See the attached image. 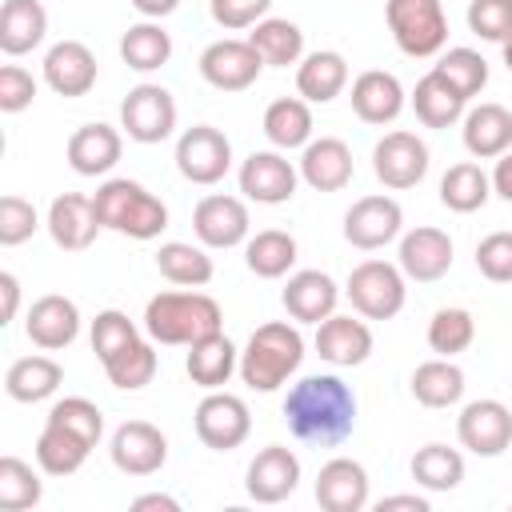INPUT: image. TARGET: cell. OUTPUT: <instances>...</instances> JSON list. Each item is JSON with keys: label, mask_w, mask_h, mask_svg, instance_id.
Instances as JSON below:
<instances>
[{"label": "cell", "mask_w": 512, "mask_h": 512, "mask_svg": "<svg viewBox=\"0 0 512 512\" xmlns=\"http://www.w3.org/2000/svg\"><path fill=\"white\" fill-rule=\"evenodd\" d=\"M140 332H136V324L128 320V312H120V308H104V312H96V320H92V352H96V360L104 364L108 356H116L124 344H132Z\"/></svg>", "instance_id": "48"}, {"label": "cell", "mask_w": 512, "mask_h": 512, "mask_svg": "<svg viewBox=\"0 0 512 512\" xmlns=\"http://www.w3.org/2000/svg\"><path fill=\"white\" fill-rule=\"evenodd\" d=\"M456 436L472 456H500L512 444V408L504 400H472L456 416Z\"/></svg>", "instance_id": "12"}, {"label": "cell", "mask_w": 512, "mask_h": 512, "mask_svg": "<svg viewBox=\"0 0 512 512\" xmlns=\"http://www.w3.org/2000/svg\"><path fill=\"white\" fill-rule=\"evenodd\" d=\"M464 100H472L476 92H484L488 84V60L476 52V48H444L432 64Z\"/></svg>", "instance_id": "45"}, {"label": "cell", "mask_w": 512, "mask_h": 512, "mask_svg": "<svg viewBox=\"0 0 512 512\" xmlns=\"http://www.w3.org/2000/svg\"><path fill=\"white\" fill-rule=\"evenodd\" d=\"M376 508H380V512H396V508H408V512H428V500H424V496H416V492H396V496H384Z\"/></svg>", "instance_id": "56"}, {"label": "cell", "mask_w": 512, "mask_h": 512, "mask_svg": "<svg viewBox=\"0 0 512 512\" xmlns=\"http://www.w3.org/2000/svg\"><path fill=\"white\" fill-rule=\"evenodd\" d=\"M372 172L392 192L416 188L428 176V144L416 132L396 128V132H388V136L376 140V148H372Z\"/></svg>", "instance_id": "10"}, {"label": "cell", "mask_w": 512, "mask_h": 512, "mask_svg": "<svg viewBox=\"0 0 512 512\" xmlns=\"http://www.w3.org/2000/svg\"><path fill=\"white\" fill-rule=\"evenodd\" d=\"M300 180L316 192H340L352 180V148L340 136L308 140L300 152Z\"/></svg>", "instance_id": "27"}, {"label": "cell", "mask_w": 512, "mask_h": 512, "mask_svg": "<svg viewBox=\"0 0 512 512\" xmlns=\"http://www.w3.org/2000/svg\"><path fill=\"white\" fill-rule=\"evenodd\" d=\"M312 344H316L320 360H328L336 368H356V364H364L372 356V328L364 320H356V316L332 312L328 320L316 324V340Z\"/></svg>", "instance_id": "23"}, {"label": "cell", "mask_w": 512, "mask_h": 512, "mask_svg": "<svg viewBox=\"0 0 512 512\" xmlns=\"http://www.w3.org/2000/svg\"><path fill=\"white\" fill-rule=\"evenodd\" d=\"M404 232V208L392 196H360L344 212V240L360 252H376Z\"/></svg>", "instance_id": "13"}, {"label": "cell", "mask_w": 512, "mask_h": 512, "mask_svg": "<svg viewBox=\"0 0 512 512\" xmlns=\"http://www.w3.org/2000/svg\"><path fill=\"white\" fill-rule=\"evenodd\" d=\"M156 268L168 284L180 288H204L212 280V256L204 244H184V240H168L156 248Z\"/></svg>", "instance_id": "37"}, {"label": "cell", "mask_w": 512, "mask_h": 512, "mask_svg": "<svg viewBox=\"0 0 512 512\" xmlns=\"http://www.w3.org/2000/svg\"><path fill=\"white\" fill-rule=\"evenodd\" d=\"M248 204L240 196H224V192H212L196 204L192 212V232L204 248H236L248 240Z\"/></svg>", "instance_id": "17"}, {"label": "cell", "mask_w": 512, "mask_h": 512, "mask_svg": "<svg viewBox=\"0 0 512 512\" xmlns=\"http://www.w3.org/2000/svg\"><path fill=\"white\" fill-rule=\"evenodd\" d=\"M156 340L148 336H136L132 344H124L116 356H108L104 360V372H108V380H112V388H120V392H136V388H144V384H152V376H156V348H152Z\"/></svg>", "instance_id": "43"}, {"label": "cell", "mask_w": 512, "mask_h": 512, "mask_svg": "<svg viewBox=\"0 0 512 512\" xmlns=\"http://www.w3.org/2000/svg\"><path fill=\"white\" fill-rule=\"evenodd\" d=\"M60 384H64V368L52 356H20L4 372V392L16 404H40V400L56 396Z\"/></svg>", "instance_id": "33"}, {"label": "cell", "mask_w": 512, "mask_h": 512, "mask_svg": "<svg viewBox=\"0 0 512 512\" xmlns=\"http://www.w3.org/2000/svg\"><path fill=\"white\" fill-rule=\"evenodd\" d=\"M120 56L136 72H156L172 60V36L160 28V20H140L120 36Z\"/></svg>", "instance_id": "41"}, {"label": "cell", "mask_w": 512, "mask_h": 512, "mask_svg": "<svg viewBox=\"0 0 512 512\" xmlns=\"http://www.w3.org/2000/svg\"><path fill=\"white\" fill-rule=\"evenodd\" d=\"M40 496H44L40 472L20 456H0V508L24 512V508H36Z\"/></svg>", "instance_id": "44"}, {"label": "cell", "mask_w": 512, "mask_h": 512, "mask_svg": "<svg viewBox=\"0 0 512 512\" xmlns=\"http://www.w3.org/2000/svg\"><path fill=\"white\" fill-rule=\"evenodd\" d=\"M316 504L324 512H360L368 508V472L352 456H332L316 472Z\"/></svg>", "instance_id": "21"}, {"label": "cell", "mask_w": 512, "mask_h": 512, "mask_svg": "<svg viewBox=\"0 0 512 512\" xmlns=\"http://www.w3.org/2000/svg\"><path fill=\"white\" fill-rule=\"evenodd\" d=\"M208 8H212V20H216L220 28L240 32V28L260 24V20L268 16L272 0H208Z\"/></svg>", "instance_id": "53"}, {"label": "cell", "mask_w": 512, "mask_h": 512, "mask_svg": "<svg viewBox=\"0 0 512 512\" xmlns=\"http://www.w3.org/2000/svg\"><path fill=\"white\" fill-rule=\"evenodd\" d=\"M24 332L44 352L68 348L80 336V308H76V300L60 296V292H48V296L32 300V308L24 316Z\"/></svg>", "instance_id": "20"}, {"label": "cell", "mask_w": 512, "mask_h": 512, "mask_svg": "<svg viewBox=\"0 0 512 512\" xmlns=\"http://www.w3.org/2000/svg\"><path fill=\"white\" fill-rule=\"evenodd\" d=\"M352 112L364 120V124H392L400 112H404V104H408V96H404V84L392 76V72H384V68H368V72H360L356 80H352Z\"/></svg>", "instance_id": "26"}, {"label": "cell", "mask_w": 512, "mask_h": 512, "mask_svg": "<svg viewBox=\"0 0 512 512\" xmlns=\"http://www.w3.org/2000/svg\"><path fill=\"white\" fill-rule=\"evenodd\" d=\"M44 420L48 424H60V428H68L76 436H84L88 444H100V436H104V412L88 396H64V400H56Z\"/></svg>", "instance_id": "47"}, {"label": "cell", "mask_w": 512, "mask_h": 512, "mask_svg": "<svg viewBox=\"0 0 512 512\" xmlns=\"http://www.w3.org/2000/svg\"><path fill=\"white\" fill-rule=\"evenodd\" d=\"M476 268L492 284H512V232H488L476 244Z\"/></svg>", "instance_id": "51"}, {"label": "cell", "mask_w": 512, "mask_h": 512, "mask_svg": "<svg viewBox=\"0 0 512 512\" xmlns=\"http://www.w3.org/2000/svg\"><path fill=\"white\" fill-rule=\"evenodd\" d=\"M492 196V176L476 160H460L440 176V204L452 212H476Z\"/></svg>", "instance_id": "40"}, {"label": "cell", "mask_w": 512, "mask_h": 512, "mask_svg": "<svg viewBox=\"0 0 512 512\" xmlns=\"http://www.w3.org/2000/svg\"><path fill=\"white\" fill-rule=\"evenodd\" d=\"M192 424H196V436H200L204 448H212V452H232V448H240V444L248 440V432H252V412H248V404H244L240 396H232V392H224V388H212V392L196 404Z\"/></svg>", "instance_id": "8"}, {"label": "cell", "mask_w": 512, "mask_h": 512, "mask_svg": "<svg viewBox=\"0 0 512 512\" xmlns=\"http://www.w3.org/2000/svg\"><path fill=\"white\" fill-rule=\"evenodd\" d=\"M136 512H148V508H160V512H180V500L176 496H164V492H144L132 500Z\"/></svg>", "instance_id": "57"}, {"label": "cell", "mask_w": 512, "mask_h": 512, "mask_svg": "<svg viewBox=\"0 0 512 512\" xmlns=\"http://www.w3.org/2000/svg\"><path fill=\"white\" fill-rule=\"evenodd\" d=\"M108 452H112V464L124 476H152L168 460V436L148 420H124L112 432Z\"/></svg>", "instance_id": "15"}, {"label": "cell", "mask_w": 512, "mask_h": 512, "mask_svg": "<svg viewBox=\"0 0 512 512\" xmlns=\"http://www.w3.org/2000/svg\"><path fill=\"white\" fill-rule=\"evenodd\" d=\"M36 228H40V216H36L32 200H24L16 192L0 196V244L4 248H16V244L32 240Z\"/></svg>", "instance_id": "50"}, {"label": "cell", "mask_w": 512, "mask_h": 512, "mask_svg": "<svg viewBox=\"0 0 512 512\" xmlns=\"http://www.w3.org/2000/svg\"><path fill=\"white\" fill-rule=\"evenodd\" d=\"M264 136L272 148L292 152L312 140V104L304 96H280L264 108Z\"/></svg>", "instance_id": "34"}, {"label": "cell", "mask_w": 512, "mask_h": 512, "mask_svg": "<svg viewBox=\"0 0 512 512\" xmlns=\"http://www.w3.org/2000/svg\"><path fill=\"white\" fill-rule=\"evenodd\" d=\"M44 84L56 96H84L96 84V56L80 40H60L44 52Z\"/></svg>", "instance_id": "24"}, {"label": "cell", "mask_w": 512, "mask_h": 512, "mask_svg": "<svg viewBox=\"0 0 512 512\" xmlns=\"http://www.w3.org/2000/svg\"><path fill=\"white\" fill-rule=\"evenodd\" d=\"M384 20L396 48L412 60L440 56L448 44V16L440 0H384Z\"/></svg>", "instance_id": "5"}, {"label": "cell", "mask_w": 512, "mask_h": 512, "mask_svg": "<svg viewBox=\"0 0 512 512\" xmlns=\"http://www.w3.org/2000/svg\"><path fill=\"white\" fill-rule=\"evenodd\" d=\"M404 272L400 264H388V260H360L352 272H348V284H344V296L352 300V308L364 316V320H392L404 300H408V288H404Z\"/></svg>", "instance_id": "6"}, {"label": "cell", "mask_w": 512, "mask_h": 512, "mask_svg": "<svg viewBox=\"0 0 512 512\" xmlns=\"http://www.w3.org/2000/svg\"><path fill=\"white\" fill-rule=\"evenodd\" d=\"M44 228H48V236H52L56 248H64V252H84V248L96 240V232H100L104 224H100V216H96V200H92V196L64 192V196H56V200L48 204Z\"/></svg>", "instance_id": "19"}, {"label": "cell", "mask_w": 512, "mask_h": 512, "mask_svg": "<svg viewBox=\"0 0 512 512\" xmlns=\"http://www.w3.org/2000/svg\"><path fill=\"white\" fill-rule=\"evenodd\" d=\"M244 264L260 280H280L296 264V236L284 228H264L244 240Z\"/></svg>", "instance_id": "36"}, {"label": "cell", "mask_w": 512, "mask_h": 512, "mask_svg": "<svg viewBox=\"0 0 512 512\" xmlns=\"http://www.w3.org/2000/svg\"><path fill=\"white\" fill-rule=\"evenodd\" d=\"M236 180H240V192L256 204H288L296 196L300 168H292V160H284L280 148H264L240 164Z\"/></svg>", "instance_id": "14"}, {"label": "cell", "mask_w": 512, "mask_h": 512, "mask_svg": "<svg viewBox=\"0 0 512 512\" xmlns=\"http://www.w3.org/2000/svg\"><path fill=\"white\" fill-rule=\"evenodd\" d=\"M124 152V136L112 124H80L68 136V168L76 176H108L120 164Z\"/></svg>", "instance_id": "25"}, {"label": "cell", "mask_w": 512, "mask_h": 512, "mask_svg": "<svg viewBox=\"0 0 512 512\" xmlns=\"http://www.w3.org/2000/svg\"><path fill=\"white\" fill-rule=\"evenodd\" d=\"M492 192H496L500 200L512 204V148H508L504 156H496V168H492Z\"/></svg>", "instance_id": "55"}, {"label": "cell", "mask_w": 512, "mask_h": 512, "mask_svg": "<svg viewBox=\"0 0 512 512\" xmlns=\"http://www.w3.org/2000/svg\"><path fill=\"white\" fill-rule=\"evenodd\" d=\"M408 472L428 492H452L464 480V456L448 444H424V448H416Z\"/></svg>", "instance_id": "42"}, {"label": "cell", "mask_w": 512, "mask_h": 512, "mask_svg": "<svg viewBox=\"0 0 512 512\" xmlns=\"http://www.w3.org/2000/svg\"><path fill=\"white\" fill-rule=\"evenodd\" d=\"M92 448L96 444H88L84 436H76V432L60 428V424H48L44 420V432L36 440V464L48 476H72V472L84 468V460H88Z\"/></svg>", "instance_id": "38"}, {"label": "cell", "mask_w": 512, "mask_h": 512, "mask_svg": "<svg viewBox=\"0 0 512 512\" xmlns=\"http://www.w3.org/2000/svg\"><path fill=\"white\" fill-rule=\"evenodd\" d=\"M284 420L296 440L312 448H336L356 428V392L332 372L300 376L284 396Z\"/></svg>", "instance_id": "1"}, {"label": "cell", "mask_w": 512, "mask_h": 512, "mask_svg": "<svg viewBox=\"0 0 512 512\" xmlns=\"http://www.w3.org/2000/svg\"><path fill=\"white\" fill-rule=\"evenodd\" d=\"M184 372L196 388L212 392V388H224L232 380V372H240V352L236 344L224 336V332H212L196 344H188V360H184Z\"/></svg>", "instance_id": "29"}, {"label": "cell", "mask_w": 512, "mask_h": 512, "mask_svg": "<svg viewBox=\"0 0 512 512\" xmlns=\"http://www.w3.org/2000/svg\"><path fill=\"white\" fill-rule=\"evenodd\" d=\"M296 484H300V456L284 444L260 448L244 472V492L256 504H280L296 492Z\"/></svg>", "instance_id": "16"}, {"label": "cell", "mask_w": 512, "mask_h": 512, "mask_svg": "<svg viewBox=\"0 0 512 512\" xmlns=\"http://www.w3.org/2000/svg\"><path fill=\"white\" fill-rule=\"evenodd\" d=\"M96 216L104 228L120 232V236H132V240H156L164 228H168V208L156 192H148L140 180H128V176H116V180H104L96 192Z\"/></svg>", "instance_id": "4"}, {"label": "cell", "mask_w": 512, "mask_h": 512, "mask_svg": "<svg viewBox=\"0 0 512 512\" xmlns=\"http://www.w3.org/2000/svg\"><path fill=\"white\" fill-rule=\"evenodd\" d=\"M32 100H36V80H32V72L20 68V64H4V68H0V112H4V116H16V112H24Z\"/></svg>", "instance_id": "52"}, {"label": "cell", "mask_w": 512, "mask_h": 512, "mask_svg": "<svg viewBox=\"0 0 512 512\" xmlns=\"http://www.w3.org/2000/svg\"><path fill=\"white\" fill-rule=\"evenodd\" d=\"M464 368L452 364V356H436V360H424L416 372H412V396L424 404V408H452L464 400Z\"/></svg>", "instance_id": "35"}, {"label": "cell", "mask_w": 512, "mask_h": 512, "mask_svg": "<svg viewBox=\"0 0 512 512\" xmlns=\"http://www.w3.org/2000/svg\"><path fill=\"white\" fill-rule=\"evenodd\" d=\"M120 128L136 144H160L176 128V100L160 84H136L120 104Z\"/></svg>", "instance_id": "9"}, {"label": "cell", "mask_w": 512, "mask_h": 512, "mask_svg": "<svg viewBox=\"0 0 512 512\" xmlns=\"http://www.w3.org/2000/svg\"><path fill=\"white\" fill-rule=\"evenodd\" d=\"M464 128V148L476 156V160H496L512 148V112L504 104H476L464 112L460 120Z\"/></svg>", "instance_id": "28"}, {"label": "cell", "mask_w": 512, "mask_h": 512, "mask_svg": "<svg viewBox=\"0 0 512 512\" xmlns=\"http://www.w3.org/2000/svg\"><path fill=\"white\" fill-rule=\"evenodd\" d=\"M396 264L408 280L416 284H432L440 276H448L452 268V236L444 228H432V224H420L412 232L400 236V252H396Z\"/></svg>", "instance_id": "18"}, {"label": "cell", "mask_w": 512, "mask_h": 512, "mask_svg": "<svg viewBox=\"0 0 512 512\" xmlns=\"http://www.w3.org/2000/svg\"><path fill=\"white\" fill-rule=\"evenodd\" d=\"M280 300H284V312H288L296 324H320V320H328V316L336 312L340 288H336V280H332L328 272H320V268H300V272L288 276Z\"/></svg>", "instance_id": "22"}, {"label": "cell", "mask_w": 512, "mask_h": 512, "mask_svg": "<svg viewBox=\"0 0 512 512\" xmlns=\"http://www.w3.org/2000/svg\"><path fill=\"white\" fill-rule=\"evenodd\" d=\"M468 28L480 40L508 44L512 40V0H468Z\"/></svg>", "instance_id": "49"}, {"label": "cell", "mask_w": 512, "mask_h": 512, "mask_svg": "<svg viewBox=\"0 0 512 512\" xmlns=\"http://www.w3.org/2000/svg\"><path fill=\"white\" fill-rule=\"evenodd\" d=\"M132 8L144 16V20H164L180 8V0H132Z\"/></svg>", "instance_id": "58"}, {"label": "cell", "mask_w": 512, "mask_h": 512, "mask_svg": "<svg viewBox=\"0 0 512 512\" xmlns=\"http://www.w3.org/2000/svg\"><path fill=\"white\" fill-rule=\"evenodd\" d=\"M348 88V60L332 48H320V52H308L300 64H296V92L308 100V104H328L336 100L340 92Z\"/></svg>", "instance_id": "31"}, {"label": "cell", "mask_w": 512, "mask_h": 512, "mask_svg": "<svg viewBox=\"0 0 512 512\" xmlns=\"http://www.w3.org/2000/svg\"><path fill=\"white\" fill-rule=\"evenodd\" d=\"M20 308V280L12 272H0V324H12Z\"/></svg>", "instance_id": "54"}, {"label": "cell", "mask_w": 512, "mask_h": 512, "mask_svg": "<svg viewBox=\"0 0 512 512\" xmlns=\"http://www.w3.org/2000/svg\"><path fill=\"white\" fill-rule=\"evenodd\" d=\"M500 48H504V68L512 72V40H508V44H500Z\"/></svg>", "instance_id": "59"}, {"label": "cell", "mask_w": 512, "mask_h": 512, "mask_svg": "<svg viewBox=\"0 0 512 512\" xmlns=\"http://www.w3.org/2000/svg\"><path fill=\"white\" fill-rule=\"evenodd\" d=\"M48 36V12L40 0H4L0 8V52L24 56Z\"/></svg>", "instance_id": "30"}, {"label": "cell", "mask_w": 512, "mask_h": 512, "mask_svg": "<svg viewBox=\"0 0 512 512\" xmlns=\"http://www.w3.org/2000/svg\"><path fill=\"white\" fill-rule=\"evenodd\" d=\"M248 40L272 68H288V64L304 60V32H300V24H292L284 16H264L260 24H252Z\"/></svg>", "instance_id": "39"}, {"label": "cell", "mask_w": 512, "mask_h": 512, "mask_svg": "<svg viewBox=\"0 0 512 512\" xmlns=\"http://www.w3.org/2000/svg\"><path fill=\"white\" fill-rule=\"evenodd\" d=\"M476 340V320L468 308H440L428 320V348L436 356H460Z\"/></svg>", "instance_id": "46"}, {"label": "cell", "mask_w": 512, "mask_h": 512, "mask_svg": "<svg viewBox=\"0 0 512 512\" xmlns=\"http://www.w3.org/2000/svg\"><path fill=\"white\" fill-rule=\"evenodd\" d=\"M144 332L156 344H196L224 332V312L208 292H156L144 304Z\"/></svg>", "instance_id": "2"}, {"label": "cell", "mask_w": 512, "mask_h": 512, "mask_svg": "<svg viewBox=\"0 0 512 512\" xmlns=\"http://www.w3.org/2000/svg\"><path fill=\"white\" fill-rule=\"evenodd\" d=\"M304 364V336L288 320L260 324L240 352V380L252 392H276Z\"/></svg>", "instance_id": "3"}, {"label": "cell", "mask_w": 512, "mask_h": 512, "mask_svg": "<svg viewBox=\"0 0 512 512\" xmlns=\"http://www.w3.org/2000/svg\"><path fill=\"white\" fill-rule=\"evenodd\" d=\"M176 168L188 184H220L232 168V140L212 124H192L176 140Z\"/></svg>", "instance_id": "7"}, {"label": "cell", "mask_w": 512, "mask_h": 512, "mask_svg": "<svg viewBox=\"0 0 512 512\" xmlns=\"http://www.w3.org/2000/svg\"><path fill=\"white\" fill-rule=\"evenodd\" d=\"M264 72V56L252 48V40H212L200 52V76L216 88V92H244L256 84V76Z\"/></svg>", "instance_id": "11"}, {"label": "cell", "mask_w": 512, "mask_h": 512, "mask_svg": "<svg viewBox=\"0 0 512 512\" xmlns=\"http://www.w3.org/2000/svg\"><path fill=\"white\" fill-rule=\"evenodd\" d=\"M412 108H416V120H420L424 128H452L456 120H464L468 100L432 68V72H424V76L416 80V88H412Z\"/></svg>", "instance_id": "32"}]
</instances>
